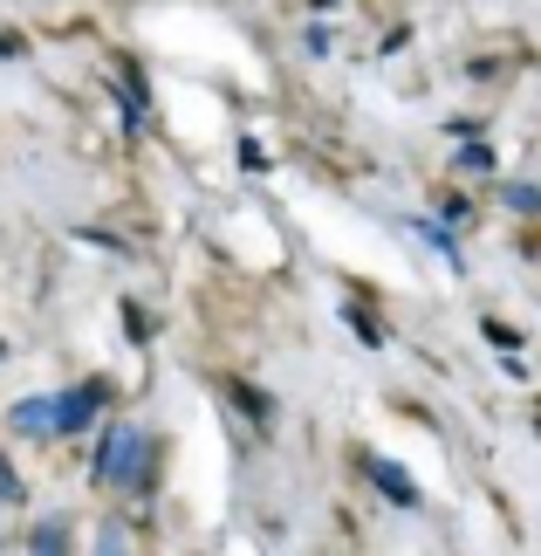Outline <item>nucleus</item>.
<instances>
[{"instance_id": "3", "label": "nucleus", "mask_w": 541, "mask_h": 556, "mask_svg": "<svg viewBox=\"0 0 541 556\" xmlns=\"http://www.w3.org/2000/svg\"><path fill=\"white\" fill-rule=\"evenodd\" d=\"M371 481H377V488H384V495H391L398 508H418V488L404 481V467H398V460H371Z\"/></svg>"}, {"instance_id": "2", "label": "nucleus", "mask_w": 541, "mask_h": 556, "mask_svg": "<svg viewBox=\"0 0 541 556\" xmlns=\"http://www.w3.org/2000/svg\"><path fill=\"white\" fill-rule=\"evenodd\" d=\"M103 413V384H69V392H55V433H82Z\"/></svg>"}, {"instance_id": "6", "label": "nucleus", "mask_w": 541, "mask_h": 556, "mask_svg": "<svg viewBox=\"0 0 541 556\" xmlns=\"http://www.w3.org/2000/svg\"><path fill=\"white\" fill-rule=\"evenodd\" d=\"M0 495H8V502L21 495V488H14V475H8V467H0Z\"/></svg>"}, {"instance_id": "1", "label": "nucleus", "mask_w": 541, "mask_h": 556, "mask_svg": "<svg viewBox=\"0 0 541 556\" xmlns=\"http://www.w3.org/2000/svg\"><path fill=\"white\" fill-rule=\"evenodd\" d=\"M144 467H151V440L138 426H111V433H103V454H96V475L111 488H138Z\"/></svg>"}, {"instance_id": "5", "label": "nucleus", "mask_w": 541, "mask_h": 556, "mask_svg": "<svg viewBox=\"0 0 541 556\" xmlns=\"http://www.w3.org/2000/svg\"><path fill=\"white\" fill-rule=\"evenodd\" d=\"M507 200L521 206V213H534V206H541V192H534V186H507Z\"/></svg>"}, {"instance_id": "4", "label": "nucleus", "mask_w": 541, "mask_h": 556, "mask_svg": "<svg viewBox=\"0 0 541 556\" xmlns=\"http://www.w3.org/2000/svg\"><path fill=\"white\" fill-rule=\"evenodd\" d=\"M14 426H21V433H55V399H21Z\"/></svg>"}]
</instances>
